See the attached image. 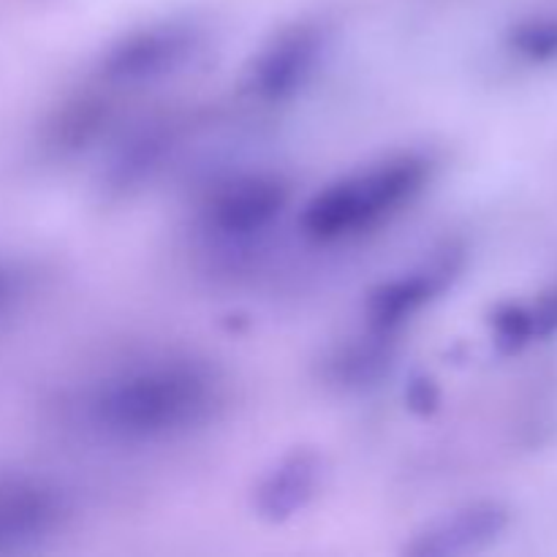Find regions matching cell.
<instances>
[{
  "label": "cell",
  "instance_id": "1",
  "mask_svg": "<svg viewBox=\"0 0 557 557\" xmlns=\"http://www.w3.org/2000/svg\"><path fill=\"white\" fill-rule=\"evenodd\" d=\"M223 403V384L207 362L152 359L92 386L85 417L98 433L128 444L166 441L199 430Z\"/></svg>",
  "mask_w": 557,
  "mask_h": 557
},
{
  "label": "cell",
  "instance_id": "2",
  "mask_svg": "<svg viewBox=\"0 0 557 557\" xmlns=\"http://www.w3.org/2000/svg\"><path fill=\"white\" fill-rule=\"evenodd\" d=\"M433 161L419 152H400L332 180L305 205L302 232L319 243L359 237L400 215L428 188Z\"/></svg>",
  "mask_w": 557,
  "mask_h": 557
},
{
  "label": "cell",
  "instance_id": "3",
  "mask_svg": "<svg viewBox=\"0 0 557 557\" xmlns=\"http://www.w3.org/2000/svg\"><path fill=\"white\" fill-rule=\"evenodd\" d=\"M201 36L194 25L163 22L120 38L101 58V76L114 85H150L180 74L201 52Z\"/></svg>",
  "mask_w": 557,
  "mask_h": 557
},
{
  "label": "cell",
  "instance_id": "4",
  "mask_svg": "<svg viewBox=\"0 0 557 557\" xmlns=\"http://www.w3.org/2000/svg\"><path fill=\"white\" fill-rule=\"evenodd\" d=\"M288 199L292 188L277 174H239L212 190L205 205V223L223 239H248L270 228Z\"/></svg>",
  "mask_w": 557,
  "mask_h": 557
},
{
  "label": "cell",
  "instance_id": "5",
  "mask_svg": "<svg viewBox=\"0 0 557 557\" xmlns=\"http://www.w3.org/2000/svg\"><path fill=\"white\" fill-rule=\"evenodd\" d=\"M457 272H460V253L446 250V253L435 256L433 261H424V264L411 267L403 275L379 283L364 302L370 326L375 332H384V335L395 332L397 326L422 313L433 299H438L451 286Z\"/></svg>",
  "mask_w": 557,
  "mask_h": 557
},
{
  "label": "cell",
  "instance_id": "6",
  "mask_svg": "<svg viewBox=\"0 0 557 557\" xmlns=\"http://www.w3.org/2000/svg\"><path fill=\"white\" fill-rule=\"evenodd\" d=\"M509 528V509L498 500H476L430 520L403 553L411 557H457L487 549Z\"/></svg>",
  "mask_w": 557,
  "mask_h": 557
},
{
  "label": "cell",
  "instance_id": "7",
  "mask_svg": "<svg viewBox=\"0 0 557 557\" xmlns=\"http://www.w3.org/2000/svg\"><path fill=\"white\" fill-rule=\"evenodd\" d=\"M324 54V36L315 27H294L261 49L250 65V87L264 101L292 98L313 76Z\"/></svg>",
  "mask_w": 557,
  "mask_h": 557
},
{
  "label": "cell",
  "instance_id": "8",
  "mask_svg": "<svg viewBox=\"0 0 557 557\" xmlns=\"http://www.w3.org/2000/svg\"><path fill=\"white\" fill-rule=\"evenodd\" d=\"M324 457L313 449L283 455L253 490V509L267 522H286L308 509L324 482Z\"/></svg>",
  "mask_w": 557,
  "mask_h": 557
},
{
  "label": "cell",
  "instance_id": "9",
  "mask_svg": "<svg viewBox=\"0 0 557 557\" xmlns=\"http://www.w3.org/2000/svg\"><path fill=\"white\" fill-rule=\"evenodd\" d=\"M493 330L495 341L504 351H517V348L528 346L539 335L536 310L522 308V305H504L493 315Z\"/></svg>",
  "mask_w": 557,
  "mask_h": 557
},
{
  "label": "cell",
  "instance_id": "10",
  "mask_svg": "<svg viewBox=\"0 0 557 557\" xmlns=\"http://www.w3.org/2000/svg\"><path fill=\"white\" fill-rule=\"evenodd\" d=\"M517 49H520L525 58H533V60L555 58L557 30L555 27H533V30H525L522 36H517Z\"/></svg>",
  "mask_w": 557,
  "mask_h": 557
}]
</instances>
